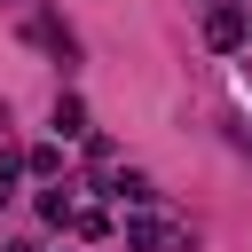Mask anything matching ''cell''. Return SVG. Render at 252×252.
Listing matches in <instances>:
<instances>
[{"instance_id":"1","label":"cell","mask_w":252,"mask_h":252,"mask_svg":"<svg viewBox=\"0 0 252 252\" xmlns=\"http://www.w3.org/2000/svg\"><path fill=\"white\" fill-rule=\"evenodd\" d=\"M244 32H252V16H244L236 0H220V8L205 16V47H220V55H228V47H244Z\"/></svg>"},{"instance_id":"2","label":"cell","mask_w":252,"mask_h":252,"mask_svg":"<svg viewBox=\"0 0 252 252\" xmlns=\"http://www.w3.org/2000/svg\"><path fill=\"white\" fill-rule=\"evenodd\" d=\"M126 252H181V244H173V228H165V220H150V213H142V220H126Z\"/></svg>"},{"instance_id":"3","label":"cell","mask_w":252,"mask_h":252,"mask_svg":"<svg viewBox=\"0 0 252 252\" xmlns=\"http://www.w3.org/2000/svg\"><path fill=\"white\" fill-rule=\"evenodd\" d=\"M55 134H63V142L87 134V102H79V94H55Z\"/></svg>"},{"instance_id":"4","label":"cell","mask_w":252,"mask_h":252,"mask_svg":"<svg viewBox=\"0 0 252 252\" xmlns=\"http://www.w3.org/2000/svg\"><path fill=\"white\" fill-rule=\"evenodd\" d=\"M110 197H126V205H150V197H158V189H150V181H142V173H118V181H110Z\"/></svg>"},{"instance_id":"5","label":"cell","mask_w":252,"mask_h":252,"mask_svg":"<svg viewBox=\"0 0 252 252\" xmlns=\"http://www.w3.org/2000/svg\"><path fill=\"white\" fill-rule=\"evenodd\" d=\"M39 213H47V220H79V205H71V189H47V197H39Z\"/></svg>"},{"instance_id":"6","label":"cell","mask_w":252,"mask_h":252,"mask_svg":"<svg viewBox=\"0 0 252 252\" xmlns=\"http://www.w3.org/2000/svg\"><path fill=\"white\" fill-rule=\"evenodd\" d=\"M71 228H79V236L94 244V236H110V213H94V205H79V220H71Z\"/></svg>"},{"instance_id":"7","label":"cell","mask_w":252,"mask_h":252,"mask_svg":"<svg viewBox=\"0 0 252 252\" xmlns=\"http://www.w3.org/2000/svg\"><path fill=\"white\" fill-rule=\"evenodd\" d=\"M16 173H24V165H16V158H0V205L16 197Z\"/></svg>"}]
</instances>
